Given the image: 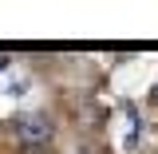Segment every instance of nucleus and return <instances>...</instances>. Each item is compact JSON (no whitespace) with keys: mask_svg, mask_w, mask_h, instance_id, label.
<instances>
[{"mask_svg":"<svg viewBox=\"0 0 158 154\" xmlns=\"http://www.w3.org/2000/svg\"><path fill=\"white\" fill-rule=\"evenodd\" d=\"M0 67H4V59H0Z\"/></svg>","mask_w":158,"mask_h":154,"instance_id":"2","label":"nucleus"},{"mask_svg":"<svg viewBox=\"0 0 158 154\" xmlns=\"http://www.w3.org/2000/svg\"><path fill=\"white\" fill-rule=\"evenodd\" d=\"M16 138H20V146H44V142L52 138V123H48V115H40V111L20 115V123H16Z\"/></svg>","mask_w":158,"mask_h":154,"instance_id":"1","label":"nucleus"}]
</instances>
